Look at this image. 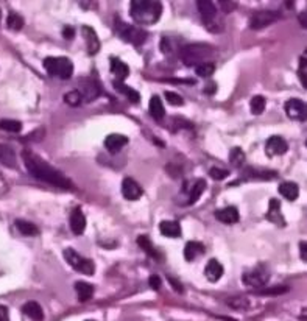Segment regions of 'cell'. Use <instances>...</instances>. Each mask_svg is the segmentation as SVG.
Masks as SVG:
<instances>
[{
  "label": "cell",
  "mask_w": 307,
  "mask_h": 321,
  "mask_svg": "<svg viewBox=\"0 0 307 321\" xmlns=\"http://www.w3.org/2000/svg\"><path fill=\"white\" fill-rule=\"evenodd\" d=\"M22 159L24 164L28 170V173L33 178L41 179L47 184L52 186L61 187V189H72V181L69 179L63 172H59L58 169L52 167L50 164L45 162L39 154L33 153L32 150H24L22 151Z\"/></svg>",
  "instance_id": "6da1fadb"
},
{
  "label": "cell",
  "mask_w": 307,
  "mask_h": 321,
  "mask_svg": "<svg viewBox=\"0 0 307 321\" xmlns=\"http://www.w3.org/2000/svg\"><path fill=\"white\" fill-rule=\"evenodd\" d=\"M162 14V3L156 0H133L130 16L134 22L142 25H153Z\"/></svg>",
  "instance_id": "7a4b0ae2"
},
{
  "label": "cell",
  "mask_w": 307,
  "mask_h": 321,
  "mask_svg": "<svg viewBox=\"0 0 307 321\" xmlns=\"http://www.w3.org/2000/svg\"><path fill=\"white\" fill-rule=\"evenodd\" d=\"M214 53V47L209 44H189L180 50L181 61L189 67L209 63V58H212Z\"/></svg>",
  "instance_id": "3957f363"
},
{
  "label": "cell",
  "mask_w": 307,
  "mask_h": 321,
  "mask_svg": "<svg viewBox=\"0 0 307 321\" xmlns=\"http://www.w3.org/2000/svg\"><path fill=\"white\" fill-rule=\"evenodd\" d=\"M44 69L48 75L69 80L74 73V64L67 56H48L44 60Z\"/></svg>",
  "instance_id": "277c9868"
},
{
  "label": "cell",
  "mask_w": 307,
  "mask_h": 321,
  "mask_svg": "<svg viewBox=\"0 0 307 321\" xmlns=\"http://www.w3.org/2000/svg\"><path fill=\"white\" fill-rule=\"evenodd\" d=\"M196 6H198V11H200L201 19H203V22H204L207 30L219 33L222 30V25H219V19H217L215 3L211 2V0H198Z\"/></svg>",
  "instance_id": "5b68a950"
},
{
  "label": "cell",
  "mask_w": 307,
  "mask_h": 321,
  "mask_svg": "<svg viewBox=\"0 0 307 321\" xmlns=\"http://www.w3.org/2000/svg\"><path fill=\"white\" fill-rule=\"evenodd\" d=\"M64 257L67 260V264H71L77 271H80L83 275L92 276L95 271V265L91 259H86L83 256H80L75 250L72 248H66L64 250Z\"/></svg>",
  "instance_id": "8992f818"
},
{
  "label": "cell",
  "mask_w": 307,
  "mask_h": 321,
  "mask_svg": "<svg viewBox=\"0 0 307 321\" xmlns=\"http://www.w3.org/2000/svg\"><path fill=\"white\" fill-rule=\"evenodd\" d=\"M117 33L123 41L131 42L134 45H142L147 39V33L137 27H131L122 22H117Z\"/></svg>",
  "instance_id": "52a82bcc"
},
{
  "label": "cell",
  "mask_w": 307,
  "mask_h": 321,
  "mask_svg": "<svg viewBox=\"0 0 307 321\" xmlns=\"http://www.w3.org/2000/svg\"><path fill=\"white\" fill-rule=\"evenodd\" d=\"M269 271H267L264 267H256L250 271H246V273H243L242 279H243V284L245 285H250L256 290H259V288H264V285L269 282Z\"/></svg>",
  "instance_id": "ba28073f"
},
{
  "label": "cell",
  "mask_w": 307,
  "mask_h": 321,
  "mask_svg": "<svg viewBox=\"0 0 307 321\" xmlns=\"http://www.w3.org/2000/svg\"><path fill=\"white\" fill-rule=\"evenodd\" d=\"M281 16L278 11H271V9H262V11H256L250 19V27L253 30H262V28L271 25L273 22L278 21Z\"/></svg>",
  "instance_id": "9c48e42d"
},
{
  "label": "cell",
  "mask_w": 307,
  "mask_h": 321,
  "mask_svg": "<svg viewBox=\"0 0 307 321\" xmlns=\"http://www.w3.org/2000/svg\"><path fill=\"white\" fill-rule=\"evenodd\" d=\"M102 92V87L98 84V81L92 78H80V91L78 94L81 95V100L84 102H94Z\"/></svg>",
  "instance_id": "30bf717a"
},
{
  "label": "cell",
  "mask_w": 307,
  "mask_h": 321,
  "mask_svg": "<svg viewBox=\"0 0 307 321\" xmlns=\"http://www.w3.org/2000/svg\"><path fill=\"white\" fill-rule=\"evenodd\" d=\"M289 150V145L287 142L281 138V136H273L265 143V153L269 158H274V156H282V154L287 153Z\"/></svg>",
  "instance_id": "8fae6325"
},
{
  "label": "cell",
  "mask_w": 307,
  "mask_h": 321,
  "mask_svg": "<svg viewBox=\"0 0 307 321\" xmlns=\"http://www.w3.org/2000/svg\"><path fill=\"white\" fill-rule=\"evenodd\" d=\"M285 112L292 120L306 122V103L298 99H290L285 103Z\"/></svg>",
  "instance_id": "7c38bea8"
},
{
  "label": "cell",
  "mask_w": 307,
  "mask_h": 321,
  "mask_svg": "<svg viewBox=\"0 0 307 321\" xmlns=\"http://www.w3.org/2000/svg\"><path fill=\"white\" fill-rule=\"evenodd\" d=\"M122 193H123V197L126 200L136 201V200H139L144 195V190L133 178H125L122 181Z\"/></svg>",
  "instance_id": "4fadbf2b"
},
{
  "label": "cell",
  "mask_w": 307,
  "mask_h": 321,
  "mask_svg": "<svg viewBox=\"0 0 307 321\" xmlns=\"http://www.w3.org/2000/svg\"><path fill=\"white\" fill-rule=\"evenodd\" d=\"M81 32H83V36H84V39H86L87 53H89V55H95L98 50H100V39H98V36H97L95 30H94L92 27L83 25Z\"/></svg>",
  "instance_id": "5bb4252c"
},
{
  "label": "cell",
  "mask_w": 307,
  "mask_h": 321,
  "mask_svg": "<svg viewBox=\"0 0 307 321\" xmlns=\"http://www.w3.org/2000/svg\"><path fill=\"white\" fill-rule=\"evenodd\" d=\"M267 220H270L271 223L278 226H285V220L281 212V203L279 200L271 198L270 204H269V212H267Z\"/></svg>",
  "instance_id": "9a60e30c"
},
{
  "label": "cell",
  "mask_w": 307,
  "mask_h": 321,
  "mask_svg": "<svg viewBox=\"0 0 307 321\" xmlns=\"http://www.w3.org/2000/svg\"><path fill=\"white\" fill-rule=\"evenodd\" d=\"M69 223H71V229L74 231V234H77V236H81L83 234L84 228H86V217H84L81 208H75L72 211L71 220H69Z\"/></svg>",
  "instance_id": "2e32d148"
},
{
  "label": "cell",
  "mask_w": 307,
  "mask_h": 321,
  "mask_svg": "<svg viewBox=\"0 0 307 321\" xmlns=\"http://www.w3.org/2000/svg\"><path fill=\"white\" fill-rule=\"evenodd\" d=\"M215 218L220 223H226V225H232V223H237L240 218V214L237 211V208L234 206H228L223 208L220 211H215Z\"/></svg>",
  "instance_id": "e0dca14e"
},
{
  "label": "cell",
  "mask_w": 307,
  "mask_h": 321,
  "mask_svg": "<svg viewBox=\"0 0 307 321\" xmlns=\"http://www.w3.org/2000/svg\"><path fill=\"white\" fill-rule=\"evenodd\" d=\"M128 143V138L123 134H110L105 139V147L110 153H118Z\"/></svg>",
  "instance_id": "ac0fdd59"
},
{
  "label": "cell",
  "mask_w": 307,
  "mask_h": 321,
  "mask_svg": "<svg viewBox=\"0 0 307 321\" xmlns=\"http://www.w3.org/2000/svg\"><path fill=\"white\" fill-rule=\"evenodd\" d=\"M159 231H161L162 236L170 237V239L181 237V225L178 221H173V220H164V221H161L159 223Z\"/></svg>",
  "instance_id": "d6986e66"
},
{
  "label": "cell",
  "mask_w": 307,
  "mask_h": 321,
  "mask_svg": "<svg viewBox=\"0 0 307 321\" xmlns=\"http://www.w3.org/2000/svg\"><path fill=\"white\" fill-rule=\"evenodd\" d=\"M110 63H111V72L115 75V81H122L130 75V67H128V64L120 61L117 56H111Z\"/></svg>",
  "instance_id": "ffe728a7"
},
{
  "label": "cell",
  "mask_w": 307,
  "mask_h": 321,
  "mask_svg": "<svg viewBox=\"0 0 307 321\" xmlns=\"http://www.w3.org/2000/svg\"><path fill=\"white\" fill-rule=\"evenodd\" d=\"M0 164H3L5 167L16 169L17 161H16V153L9 145L0 143Z\"/></svg>",
  "instance_id": "44dd1931"
},
{
  "label": "cell",
  "mask_w": 307,
  "mask_h": 321,
  "mask_svg": "<svg viewBox=\"0 0 307 321\" xmlns=\"http://www.w3.org/2000/svg\"><path fill=\"white\" fill-rule=\"evenodd\" d=\"M204 275L211 282H217L223 276V267L217 259H211L204 268Z\"/></svg>",
  "instance_id": "7402d4cb"
},
{
  "label": "cell",
  "mask_w": 307,
  "mask_h": 321,
  "mask_svg": "<svg viewBox=\"0 0 307 321\" xmlns=\"http://www.w3.org/2000/svg\"><path fill=\"white\" fill-rule=\"evenodd\" d=\"M148 111H150L152 117L154 120H162L164 115H165V109H164V105H162V100L159 95H153L150 99V105H148Z\"/></svg>",
  "instance_id": "603a6c76"
},
{
  "label": "cell",
  "mask_w": 307,
  "mask_h": 321,
  "mask_svg": "<svg viewBox=\"0 0 307 321\" xmlns=\"http://www.w3.org/2000/svg\"><path fill=\"white\" fill-rule=\"evenodd\" d=\"M22 310H24V314L32 318L33 321H44V310L36 301H28V303H25Z\"/></svg>",
  "instance_id": "cb8c5ba5"
},
{
  "label": "cell",
  "mask_w": 307,
  "mask_h": 321,
  "mask_svg": "<svg viewBox=\"0 0 307 321\" xmlns=\"http://www.w3.org/2000/svg\"><path fill=\"white\" fill-rule=\"evenodd\" d=\"M137 245H139V247L147 252V254L150 256V257H153L154 260H157V262H161V260H162V254L154 248V245H153L152 240L148 239V237H145V236H139V237H137Z\"/></svg>",
  "instance_id": "d4e9b609"
},
{
  "label": "cell",
  "mask_w": 307,
  "mask_h": 321,
  "mask_svg": "<svg viewBox=\"0 0 307 321\" xmlns=\"http://www.w3.org/2000/svg\"><path fill=\"white\" fill-rule=\"evenodd\" d=\"M279 193L289 201H295L300 195V187L296 182H292V181H287V182H282L279 186Z\"/></svg>",
  "instance_id": "484cf974"
},
{
  "label": "cell",
  "mask_w": 307,
  "mask_h": 321,
  "mask_svg": "<svg viewBox=\"0 0 307 321\" xmlns=\"http://www.w3.org/2000/svg\"><path fill=\"white\" fill-rule=\"evenodd\" d=\"M75 290H77L78 301H80V303H86V301H89L94 296V287L84 281L75 282Z\"/></svg>",
  "instance_id": "4316f807"
},
{
  "label": "cell",
  "mask_w": 307,
  "mask_h": 321,
  "mask_svg": "<svg viewBox=\"0 0 307 321\" xmlns=\"http://www.w3.org/2000/svg\"><path fill=\"white\" fill-rule=\"evenodd\" d=\"M204 252V247L201 245L200 242H187L186 243V248H184V259L187 262H192L196 256H200Z\"/></svg>",
  "instance_id": "83f0119b"
},
{
  "label": "cell",
  "mask_w": 307,
  "mask_h": 321,
  "mask_svg": "<svg viewBox=\"0 0 307 321\" xmlns=\"http://www.w3.org/2000/svg\"><path fill=\"white\" fill-rule=\"evenodd\" d=\"M114 87H115V89L120 92V94H123L131 103H139V102H141V94L137 92V91H134V89H131L130 86L123 84L122 81H114Z\"/></svg>",
  "instance_id": "f1b7e54d"
},
{
  "label": "cell",
  "mask_w": 307,
  "mask_h": 321,
  "mask_svg": "<svg viewBox=\"0 0 307 321\" xmlns=\"http://www.w3.org/2000/svg\"><path fill=\"white\" fill-rule=\"evenodd\" d=\"M226 304L230 306L234 310H245L246 307H250V301L246 296H240V295H235L232 298H228L226 299Z\"/></svg>",
  "instance_id": "f546056e"
},
{
  "label": "cell",
  "mask_w": 307,
  "mask_h": 321,
  "mask_svg": "<svg viewBox=\"0 0 307 321\" xmlns=\"http://www.w3.org/2000/svg\"><path fill=\"white\" fill-rule=\"evenodd\" d=\"M16 228L24 236H36L38 232H39L38 226L33 225V223L27 221V220H16Z\"/></svg>",
  "instance_id": "4dcf8cb0"
},
{
  "label": "cell",
  "mask_w": 307,
  "mask_h": 321,
  "mask_svg": "<svg viewBox=\"0 0 307 321\" xmlns=\"http://www.w3.org/2000/svg\"><path fill=\"white\" fill-rule=\"evenodd\" d=\"M289 291V287H282V285H278V287H270V288H259V290H254L256 295H261V296H279V295H284Z\"/></svg>",
  "instance_id": "1f68e13d"
},
{
  "label": "cell",
  "mask_w": 307,
  "mask_h": 321,
  "mask_svg": "<svg viewBox=\"0 0 307 321\" xmlns=\"http://www.w3.org/2000/svg\"><path fill=\"white\" fill-rule=\"evenodd\" d=\"M265 105H267V100L265 97L262 95H254L251 102H250V108H251V112L254 115H259L265 111Z\"/></svg>",
  "instance_id": "d6a6232c"
},
{
  "label": "cell",
  "mask_w": 307,
  "mask_h": 321,
  "mask_svg": "<svg viewBox=\"0 0 307 321\" xmlns=\"http://www.w3.org/2000/svg\"><path fill=\"white\" fill-rule=\"evenodd\" d=\"M6 27L9 28V30H13V32L22 30V27H24L22 16H19L17 13H9L8 19H6Z\"/></svg>",
  "instance_id": "836d02e7"
},
{
  "label": "cell",
  "mask_w": 307,
  "mask_h": 321,
  "mask_svg": "<svg viewBox=\"0 0 307 321\" xmlns=\"http://www.w3.org/2000/svg\"><path fill=\"white\" fill-rule=\"evenodd\" d=\"M0 130L8 131V133H21L22 123L19 120H13V119H3V120H0Z\"/></svg>",
  "instance_id": "e575fe53"
},
{
  "label": "cell",
  "mask_w": 307,
  "mask_h": 321,
  "mask_svg": "<svg viewBox=\"0 0 307 321\" xmlns=\"http://www.w3.org/2000/svg\"><path fill=\"white\" fill-rule=\"evenodd\" d=\"M246 177L250 178H259V179H271L276 177V172L273 170H256V169H248L245 172Z\"/></svg>",
  "instance_id": "d590c367"
},
{
  "label": "cell",
  "mask_w": 307,
  "mask_h": 321,
  "mask_svg": "<svg viewBox=\"0 0 307 321\" xmlns=\"http://www.w3.org/2000/svg\"><path fill=\"white\" fill-rule=\"evenodd\" d=\"M206 189V181L204 179H200V181H196L195 182V186L191 192V197H189V204H193L198 198L201 197V193L204 192Z\"/></svg>",
  "instance_id": "8d00e7d4"
},
{
  "label": "cell",
  "mask_w": 307,
  "mask_h": 321,
  "mask_svg": "<svg viewBox=\"0 0 307 321\" xmlns=\"http://www.w3.org/2000/svg\"><path fill=\"white\" fill-rule=\"evenodd\" d=\"M230 162L234 167H240V165L245 162V153L242 148H232L230 153Z\"/></svg>",
  "instance_id": "74e56055"
},
{
  "label": "cell",
  "mask_w": 307,
  "mask_h": 321,
  "mask_svg": "<svg viewBox=\"0 0 307 321\" xmlns=\"http://www.w3.org/2000/svg\"><path fill=\"white\" fill-rule=\"evenodd\" d=\"M214 72H215V66L212 63H204L196 66V75L201 76V78H209Z\"/></svg>",
  "instance_id": "f35d334b"
},
{
  "label": "cell",
  "mask_w": 307,
  "mask_h": 321,
  "mask_svg": "<svg viewBox=\"0 0 307 321\" xmlns=\"http://www.w3.org/2000/svg\"><path fill=\"white\" fill-rule=\"evenodd\" d=\"M298 73H300V78H301L303 86L306 87L307 86V78H306V73H307V53L306 52L303 53L301 60H300V71H298Z\"/></svg>",
  "instance_id": "ab89813d"
},
{
  "label": "cell",
  "mask_w": 307,
  "mask_h": 321,
  "mask_svg": "<svg viewBox=\"0 0 307 321\" xmlns=\"http://www.w3.org/2000/svg\"><path fill=\"white\" fill-rule=\"evenodd\" d=\"M64 102L71 106H78L81 103V95L78 94V91H72V92H67L64 95Z\"/></svg>",
  "instance_id": "60d3db41"
},
{
  "label": "cell",
  "mask_w": 307,
  "mask_h": 321,
  "mask_svg": "<svg viewBox=\"0 0 307 321\" xmlns=\"http://www.w3.org/2000/svg\"><path fill=\"white\" fill-rule=\"evenodd\" d=\"M209 175H211V178H212V179H215V181H222V179H225V178L228 177V175H230V172L225 170V169L212 167V169L209 170Z\"/></svg>",
  "instance_id": "b9f144b4"
},
{
  "label": "cell",
  "mask_w": 307,
  "mask_h": 321,
  "mask_svg": "<svg viewBox=\"0 0 307 321\" xmlns=\"http://www.w3.org/2000/svg\"><path fill=\"white\" fill-rule=\"evenodd\" d=\"M165 99H167L168 103H170V105H175V106H181V105L184 103L183 97H181V95H178L176 92H165Z\"/></svg>",
  "instance_id": "7bdbcfd3"
},
{
  "label": "cell",
  "mask_w": 307,
  "mask_h": 321,
  "mask_svg": "<svg viewBox=\"0 0 307 321\" xmlns=\"http://www.w3.org/2000/svg\"><path fill=\"white\" fill-rule=\"evenodd\" d=\"M161 50L165 53V55H172L173 50H175V45L173 42L168 39V37H164V39L161 41Z\"/></svg>",
  "instance_id": "ee69618b"
},
{
  "label": "cell",
  "mask_w": 307,
  "mask_h": 321,
  "mask_svg": "<svg viewBox=\"0 0 307 321\" xmlns=\"http://www.w3.org/2000/svg\"><path fill=\"white\" fill-rule=\"evenodd\" d=\"M220 6L225 13H232L234 9L237 8V3L235 2H230V0H220Z\"/></svg>",
  "instance_id": "f6af8a7d"
},
{
  "label": "cell",
  "mask_w": 307,
  "mask_h": 321,
  "mask_svg": "<svg viewBox=\"0 0 307 321\" xmlns=\"http://www.w3.org/2000/svg\"><path fill=\"white\" fill-rule=\"evenodd\" d=\"M161 284H162V281H161L159 276L153 275V276L148 278V285H150V288H153V290H159V288H161Z\"/></svg>",
  "instance_id": "bcb514c9"
},
{
  "label": "cell",
  "mask_w": 307,
  "mask_h": 321,
  "mask_svg": "<svg viewBox=\"0 0 307 321\" xmlns=\"http://www.w3.org/2000/svg\"><path fill=\"white\" fill-rule=\"evenodd\" d=\"M63 36L66 37L67 41L74 39V36H75V28H74V27H64V28H63Z\"/></svg>",
  "instance_id": "7dc6e473"
},
{
  "label": "cell",
  "mask_w": 307,
  "mask_h": 321,
  "mask_svg": "<svg viewBox=\"0 0 307 321\" xmlns=\"http://www.w3.org/2000/svg\"><path fill=\"white\" fill-rule=\"evenodd\" d=\"M168 281H170V285L178 291V293H183V291H184V287L180 284V282H178L176 279H173L172 276H168Z\"/></svg>",
  "instance_id": "c3c4849f"
},
{
  "label": "cell",
  "mask_w": 307,
  "mask_h": 321,
  "mask_svg": "<svg viewBox=\"0 0 307 321\" xmlns=\"http://www.w3.org/2000/svg\"><path fill=\"white\" fill-rule=\"evenodd\" d=\"M0 321H9V314L5 306L0 304Z\"/></svg>",
  "instance_id": "681fc988"
},
{
  "label": "cell",
  "mask_w": 307,
  "mask_h": 321,
  "mask_svg": "<svg viewBox=\"0 0 307 321\" xmlns=\"http://www.w3.org/2000/svg\"><path fill=\"white\" fill-rule=\"evenodd\" d=\"M300 250H301V259L306 262L307 260V251H306V242L300 243Z\"/></svg>",
  "instance_id": "f907efd6"
},
{
  "label": "cell",
  "mask_w": 307,
  "mask_h": 321,
  "mask_svg": "<svg viewBox=\"0 0 307 321\" xmlns=\"http://www.w3.org/2000/svg\"><path fill=\"white\" fill-rule=\"evenodd\" d=\"M300 21H301L303 28H306V11H303V13L300 14Z\"/></svg>",
  "instance_id": "816d5d0a"
},
{
  "label": "cell",
  "mask_w": 307,
  "mask_h": 321,
  "mask_svg": "<svg viewBox=\"0 0 307 321\" xmlns=\"http://www.w3.org/2000/svg\"><path fill=\"white\" fill-rule=\"evenodd\" d=\"M206 92H207V94H214V92H215V86H214V84H212V86L209 84V86H207Z\"/></svg>",
  "instance_id": "f5cc1de1"
},
{
  "label": "cell",
  "mask_w": 307,
  "mask_h": 321,
  "mask_svg": "<svg viewBox=\"0 0 307 321\" xmlns=\"http://www.w3.org/2000/svg\"><path fill=\"white\" fill-rule=\"evenodd\" d=\"M0 17H2V11H0Z\"/></svg>",
  "instance_id": "db71d44e"
},
{
  "label": "cell",
  "mask_w": 307,
  "mask_h": 321,
  "mask_svg": "<svg viewBox=\"0 0 307 321\" xmlns=\"http://www.w3.org/2000/svg\"><path fill=\"white\" fill-rule=\"evenodd\" d=\"M86 321H94V320H86Z\"/></svg>",
  "instance_id": "11a10c76"
}]
</instances>
